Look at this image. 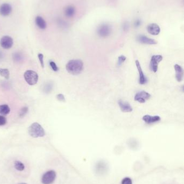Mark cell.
<instances>
[{
    "instance_id": "obj_19",
    "label": "cell",
    "mask_w": 184,
    "mask_h": 184,
    "mask_svg": "<svg viewBox=\"0 0 184 184\" xmlns=\"http://www.w3.org/2000/svg\"><path fill=\"white\" fill-rule=\"evenodd\" d=\"M14 167L18 171H23L25 169V165L21 161H16L14 162Z\"/></svg>"
},
{
    "instance_id": "obj_27",
    "label": "cell",
    "mask_w": 184,
    "mask_h": 184,
    "mask_svg": "<svg viewBox=\"0 0 184 184\" xmlns=\"http://www.w3.org/2000/svg\"><path fill=\"white\" fill-rule=\"evenodd\" d=\"M56 97H57V99H58L59 101H62V102L65 101L64 96L62 94H59Z\"/></svg>"
},
{
    "instance_id": "obj_28",
    "label": "cell",
    "mask_w": 184,
    "mask_h": 184,
    "mask_svg": "<svg viewBox=\"0 0 184 184\" xmlns=\"http://www.w3.org/2000/svg\"><path fill=\"white\" fill-rule=\"evenodd\" d=\"M141 21L140 20H137L135 23V27H138L141 25Z\"/></svg>"
},
{
    "instance_id": "obj_8",
    "label": "cell",
    "mask_w": 184,
    "mask_h": 184,
    "mask_svg": "<svg viewBox=\"0 0 184 184\" xmlns=\"http://www.w3.org/2000/svg\"><path fill=\"white\" fill-rule=\"evenodd\" d=\"M151 95L146 91H141L137 93L135 96V100L139 103H143L150 99Z\"/></svg>"
},
{
    "instance_id": "obj_15",
    "label": "cell",
    "mask_w": 184,
    "mask_h": 184,
    "mask_svg": "<svg viewBox=\"0 0 184 184\" xmlns=\"http://www.w3.org/2000/svg\"><path fill=\"white\" fill-rule=\"evenodd\" d=\"M174 70L176 72V78L178 82H182L184 77V71L181 66L178 64H176L174 66Z\"/></svg>"
},
{
    "instance_id": "obj_4",
    "label": "cell",
    "mask_w": 184,
    "mask_h": 184,
    "mask_svg": "<svg viewBox=\"0 0 184 184\" xmlns=\"http://www.w3.org/2000/svg\"><path fill=\"white\" fill-rule=\"evenodd\" d=\"M56 178V173L54 170H49L43 174L41 182L43 184H51Z\"/></svg>"
},
{
    "instance_id": "obj_24",
    "label": "cell",
    "mask_w": 184,
    "mask_h": 184,
    "mask_svg": "<svg viewBox=\"0 0 184 184\" xmlns=\"http://www.w3.org/2000/svg\"><path fill=\"white\" fill-rule=\"evenodd\" d=\"M49 65H50V66L51 67V69H52L54 71L57 72V71H59V67H58L57 65L56 64V63H55L54 62H53V61H50V62H49Z\"/></svg>"
},
{
    "instance_id": "obj_12",
    "label": "cell",
    "mask_w": 184,
    "mask_h": 184,
    "mask_svg": "<svg viewBox=\"0 0 184 184\" xmlns=\"http://www.w3.org/2000/svg\"><path fill=\"white\" fill-rule=\"evenodd\" d=\"M147 30L150 34L154 36L158 35L161 32V28L157 24H150L147 27Z\"/></svg>"
},
{
    "instance_id": "obj_9",
    "label": "cell",
    "mask_w": 184,
    "mask_h": 184,
    "mask_svg": "<svg viewBox=\"0 0 184 184\" xmlns=\"http://www.w3.org/2000/svg\"><path fill=\"white\" fill-rule=\"evenodd\" d=\"M135 65L139 72V82L141 85H145L147 82V79L143 72L141 65L138 60L135 61Z\"/></svg>"
},
{
    "instance_id": "obj_16",
    "label": "cell",
    "mask_w": 184,
    "mask_h": 184,
    "mask_svg": "<svg viewBox=\"0 0 184 184\" xmlns=\"http://www.w3.org/2000/svg\"><path fill=\"white\" fill-rule=\"evenodd\" d=\"M35 23L39 29L44 30L47 27V23L41 16H37L35 18Z\"/></svg>"
},
{
    "instance_id": "obj_11",
    "label": "cell",
    "mask_w": 184,
    "mask_h": 184,
    "mask_svg": "<svg viewBox=\"0 0 184 184\" xmlns=\"http://www.w3.org/2000/svg\"><path fill=\"white\" fill-rule=\"evenodd\" d=\"M12 12V7L8 3H3L0 6V15L2 16H8Z\"/></svg>"
},
{
    "instance_id": "obj_29",
    "label": "cell",
    "mask_w": 184,
    "mask_h": 184,
    "mask_svg": "<svg viewBox=\"0 0 184 184\" xmlns=\"http://www.w3.org/2000/svg\"><path fill=\"white\" fill-rule=\"evenodd\" d=\"M26 184V183H24V182H23V183H20V184Z\"/></svg>"
},
{
    "instance_id": "obj_13",
    "label": "cell",
    "mask_w": 184,
    "mask_h": 184,
    "mask_svg": "<svg viewBox=\"0 0 184 184\" xmlns=\"http://www.w3.org/2000/svg\"><path fill=\"white\" fill-rule=\"evenodd\" d=\"M118 105L121 111L124 112H132L133 109L129 103L126 101L119 100Z\"/></svg>"
},
{
    "instance_id": "obj_6",
    "label": "cell",
    "mask_w": 184,
    "mask_h": 184,
    "mask_svg": "<svg viewBox=\"0 0 184 184\" xmlns=\"http://www.w3.org/2000/svg\"><path fill=\"white\" fill-rule=\"evenodd\" d=\"M163 56L161 55H154L151 57L150 67L152 72L154 73L157 72L159 63L163 60Z\"/></svg>"
},
{
    "instance_id": "obj_7",
    "label": "cell",
    "mask_w": 184,
    "mask_h": 184,
    "mask_svg": "<svg viewBox=\"0 0 184 184\" xmlns=\"http://www.w3.org/2000/svg\"><path fill=\"white\" fill-rule=\"evenodd\" d=\"M14 44V41L12 37L9 36H4L0 39V45L4 49H9Z\"/></svg>"
},
{
    "instance_id": "obj_22",
    "label": "cell",
    "mask_w": 184,
    "mask_h": 184,
    "mask_svg": "<svg viewBox=\"0 0 184 184\" xmlns=\"http://www.w3.org/2000/svg\"><path fill=\"white\" fill-rule=\"evenodd\" d=\"M28 112V108L27 107H24L23 108H22L21 109L19 113V116L20 117H23L24 116L27 114Z\"/></svg>"
},
{
    "instance_id": "obj_25",
    "label": "cell",
    "mask_w": 184,
    "mask_h": 184,
    "mask_svg": "<svg viewBox=\"0 0 184 184\" xmlns=\"http://www.w3.org/2000/svg\"><path fill=\"white\" fill-rule=\"evenodd\" d=\"M38 58L39 59V62H40L42 67L44 68V61H43L44 56H43V54H42V53H39V54H38Z\"/></svg>"
},
{
    "instance_id": "obj_2",
    "label": "cell",
    "mask_w": 184,
    "mask_h": 184,
    "mask_svg": "<svg viewBox=\"0 0 184 184\" xmlns=\"http://www.w3.org/2000/svg\"><path fill=\"white\" fill-rule=\"evenodd\" d=\"M29 134L33 138L42 137L45 135V130L41 124L37 122L31 124L28 129Z\"/></svg>"
},
{
    "instance_id": "obj_10",
    "label": "cell",
    "mask_w": 184,
    "mask_h": 184,
    "mask_svg": "<svg viewBox=\"0 0 184 184\" xmlns=\"http://www.w3.org/2000/svg\"><path fill=\"white\" fill-rule=\"evenodd\" d=\"M137 40L138 42L144 44L155 45L157 44V41L153 39L150 38L144 35H139L137 37Z\"/></svg>"
},
{
    "instance_id": "obj_14",
    "label": "cell",
    "mask_w": 184,
    "mask_h": 184,
    "mask_svg": "<svg viewBox=\"0 0 184 184\" xmlns=\"http://www.w3.org/2000/svg\"><path fill=\"white\" fill-rule=\"evenodd\" d=\"M142 119L143 121L147 124H152L156 122H159L161 118L159 116H151L149 115H146L143 116Z\"/></svg>"
},
{
    "instance_id": "obj_23",
    "label": "cell",
    "mask_w": 184,
    "mask_h": 184,
    "mask_svg": "<svg viewBox=\"0 0 184 184\" xmlns=\"http://www.w3.org/2000/svg\"><path fill=\"white\" fill-rule=\"evenodd\" d=\"M121 184H133V182L129 177H125L121 180Z\"/></svg>"
},
{
    "instance_id": "obj_18",
    "label": "cell",
    "mask_w": 184,
    "mask_h": 184,
    "mask_svg": "<svg viewBox=\"0 0 184 184\" xmlns=\"http://www.w3.org/2000/svg\"><path fill=\"white\" fill-rule=\"evenodd\" d=\"M10 112V108L7 105H0V114L3 115H8Z\"/></svg>"
},
{
    "instance_id": "obj_21",
    "label": "cell",
    "mask_w": 184,
    "mask_h": 184,
    "mask_svg": "<svg viewBox=\"0 0 184 184\" xmlns=\"http://www.w3.org/2000/svg\"><path fill=\"white\" fill-rule=\"evenodd\" d=\"M126 59V57L123 56V55H121L118 58V66H121V65L125 62Z\"/></svg>"
},
{
    "instance_id": "obj_3",
    "label": "cell",
    "mask_w": 184,
    "mask_h": 184,
    "mask_svg": "<svg viewBox=\"0 0 184 184\" xmlns=\"http://www.w3.org/2000/svg\"><path fill=\"white\" fill-rule=\"evenodd\" d=\"M24 77L26 82L29 85H34L37 83L38 76L36 72L32 70H28L24 74Z\"/></svg>"
},
{
    "instance_id": "obj_20",
    "label": "cell",
    "mask_w": 184,
    "mask_h": 184,
    "mask_svg": "<svg viewBox=\"0 0 184 184\" xmlns=\"http://www.w3.org/2000/svg\"><path fill=\"white\" fill-rule=\"evenodd\" d=\"M0 76L4 77L6 79H9L10 77V73L7 68H0Z\"/></svg>"
},
{
    "instance_id": "obj_26",
    "label": "cell",
    "mask_w": 184,
    "mask_h": 184,
    "mask_svg": "<svg viewBox=\"0 0 184 184\" xmlns=\"http://www.w3.org/2000/svg\"><path fill=\"white\" fill-rule=\"evenodd\" d=\"M7 123V119L4 116L0 115V126H4Z\"/></svg>"
},
{
    "instance_id": "obj_1",
    "label": "cell",
    "mask_w": 184,
    "mask_h": 184,
    "mask_svg": "<svg viewBox=\"0 0 184 184\" xmlns=\"http://www.w3.org/2000/svg\"><path fill=\"white\" fill-rule=\"evenodd\" d=\"M83 62L79 59H74L68 62L66 65V70L72 75H79L83 70Z\"/></svg>"
},
{
    "instance_id": "obj_17",
    "label": "cell",
    "mask_w": 184,
    "mask_h": 184,
    "mask_svg": "<svg viewBox=\"0 0 184 184\" xmlns=\"http://www.w3.org/2000/svg\"><path fill=\"white\" fill-rule=\"evenodd\" d=\"M76 13V9L73 6H68L64 9V15L68 18L73 17Z\"/></svg>"
},
{
    "instance_id": "obj_5",
    "label": "cell",
    "mask_w": 184,
    "mask_h": 184,
    "mask_svg": "<svg viewBox=\"0 0 184 184\" xmlns=\"http://www.w3.org/2000/svg\"><path fill=\"white\" fill-rule=\"evenodd\" d=\"M112 29L111 26L108 24H102L98 27L97 32L99 36L102 38H106L110 36L111 33Z\"/></svg>"
}]
</instances>
